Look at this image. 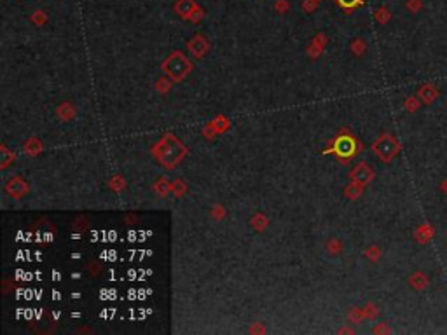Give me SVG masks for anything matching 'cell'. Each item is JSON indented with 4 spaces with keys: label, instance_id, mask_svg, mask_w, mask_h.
<instances>
[{
    "label": "cell",
    "instance_id": "cell-2",
    "mask_svg": "<svg viewBox=\"0 0 447 335\" xmlns=\"http://www.w3.org/2000/svg\"><path fill=\"white\" fill-rule=\"evenodd\" d=\"M417 96H419V100L425 103V105H432V103L439 98V89H437L433 84H423V86L419 87V91H417Z\"/></svg>",
    "mask_w": 447,
    "mask_h": 335
},
{
    "label": "cell",
    "instance_id": "cell-5",
    "mask_svg": "<svg viewBox=\"0 0 447 335\" xmlns=\"http://www.w3.org/2000/svg\"><path fill=\"white\" fill-rule=\"evenodd\" d=\"M339 4L346 9H353V7H357V5L364 4V0H339Z\"/></svg>",
    "mask_w": 447,
    "mask_h": 335
},
{
    "label": "cell",
    "instance_id": "cell-8",
    "mask_svg": "<svg viewBox=\"0 0 447 335\" xmlns=\"http://www.w3.org/2000/svg\"><path fill=\"white\" fill-rule=\"evenodd\" d=\"M377 19H379V21H388V19H390V12L381 9V11L377 12Z\"/></svg>",
    "mask_w": 447,
    "mask_h": 335
},
{
    "label": "cell",
    "instance_id": "cell-1",
    "mask_svg": "<svg viewBox=\"0 0 447 335\" xmlns=\"http://www.w3.org/2000/svg\"><path fill=\"white\" fill-rule=\"evenodd\" d=\"M374 150L377 152V155H379L384 162H390L391 159L400 152V143L395 136L383 135L376 143H374Z\"/></svg>",
    "mask_w": 447,
    "mask_h": 335
},
{
    "label": "cell",
    "instance_id": "cell-7",
    "mask_svg": "<svg viewBox=\"0 0 447 335\" xmlns=\"http://www.w3.org/2000/svg\"><path fill=\"white\" fill-rule=\"evenodd\" d=\"M406 109L409 110V112H416V110L419 109V102H417L416 98H407Z\"/></svg>",
    "mask_w": 447,
    "mask_h": 335
},
{
    "label": "cell",
    "instance_id": "cell-6",
    "mask_svg": "<svg viewBox=\"0 0 447 335\" xmlns=\"http://www.w3.org/2000/svg\"><path fill=\"white\" fill-rule=\"evenodd\" d=\"M423 4H421V0H407V9L412 12H419Z\"/></svg>",
    "mask_w": 447,
    "mask_h": 335
},
{
    "label": "cell",
    "instance_id": "cell-4",
    "mask_svg": "<svg viewBox=\"0 0 447 335\" xmlns=\"http://www.w3.org/2000/svg\"><path fill=\"white\" fill-rule=\"evenodd\" d=\"M409 283H410V286H412L414 290L421 292L428 286V276L423 274V272H414V274L409 278Z\"/></svg>",
    "mask_w": 447,
    "mask_h": 335
},
{
    "label": "cell",
    "instance_id": "cell-9",
    "mask_svg": "<svg viewBox=\"0 0 447 335\" xmlns=\"http://www.w3.org/2000/svg\"><path fill=\"white\" fill-rule=\"evenodd\" d=\"M440 190H442L444 194H447V180L440 182Z\"/></svg>",
    "mask_w": 447,
    "mask_h": 335
},
{
    "label": "cell",
    "instance_id": "cell-3",
    "mask_svg": "<svg viewBox=\"0 0 447 335\" xmlns=\"http://www.w3.org/2000/svg\"><path fill=\"white\" fill-rule=\"evenodd\" d=\"M414 236H416V239L419 243H428L430 239L435 236V229H433L430 223H423V225L414 232Z\"/></svg>",
    "mask_w": 447,
    "mask_h": 335
}]
</instances>
